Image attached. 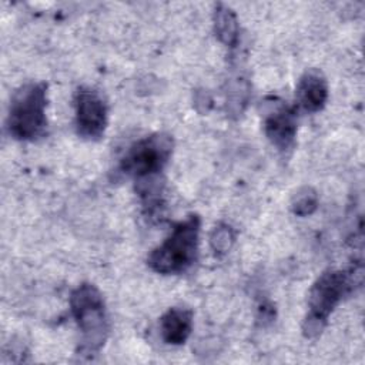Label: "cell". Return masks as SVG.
<instances>
[{
    "label": "cell",
    "mask_w": 365,
    "mask_h": 365,
    "mask_svg": "<svg viewBox=\"0 0 365 365\" xmlns=\"http://www.w3.org/2000/svg\"><path fill=\"white\" fill-rule=\"evenodd\" d=\"M295 100L298 107L307 113L321 111L328 100V81L325 76L317 68L307 70L297 83Z\"/></svg>",
    "instance_id": "obj_8"
},
{
    "label": "cell",
    "mask_w": 365,
    "mask_h": 365,
    "mask_svg": "<svg viewBox=\"0 0 365 365\" xmlns=\"http://www.w3.org/2000/svg\"><path fill=\"white\" fill-rule=\"evenodd\" d=\"M76 130L86 140H100L108 120V106L103 94L88 86H81L74 93Z\"/></svg>",
    "instance_id": "obj_6"
},
{
    "label": "cell",
    "mask_w": 365,
    "mask_h": 365,
    "mask_svg": "<svg viewBox=\"0 0 365 365\" xmlns=\"http://www.w3.org/2000/svg\"><path fill=\"white\" fill-rule=\"evenodd\" d=\"M70 309L81 332L78 355H96L104 346L110 331L101 292L90 282L80 284L70 294Z\"/></svg>",
    "instance_id": "obj_3"
},
{
    "label": "cell",
    "mask_w": 365,
    "mask_h": 365,
    "mask_svg": "<svg viewBox=\"0 0 365 365\" xmlns=\"http://www.w3.org/2000/svg\"><path fill=\"white\" fill-rule=\"evenodd\" d=\"M211 103H212V100H211V97H210V94H208L207 91L201 90V91H197V93H195L194 104H195L197 110L200 108V106H202V107H201V110H200V113H204V111L207 113V111L210 110Z\"/></svg>",
    "instance_id": "obj_14"
},
{
    "label": "cell",
    "mask_w": 365,
    "mask_h": 365,
    "mask_svg": "<svg viewBox=\"0 0 365 365\" xmlns=\"http://www.w3.org/2000/svg\"><path fill=\"white\" fill-rule=\"evenodd\" d=\"M318 207V195L317 192L309 188L304 187L301 188L292 198L291 201V210L295 215L299 217H307L311 215Z\"/></svg>",
    "instance_id": "obj_12"
},
{
    "label": "cell",
    "mask_w": 365,
    "mask_h": 365,
    "mask_svg": "<svg viewBox=\"0 0 365 365\" xmlns=\"http://www.w3.org/2000/svg\"><path fill=\"white\" fill-rule=\"evenodd\" d=\"M47 84L30 81L19 87L9 106L6 127L19 141H33L41 137L47 127Z\"/></svg>",
    "instance_id": "obj_4"
},
{
    "label": "cell",
    "mask_w": 365,
    "mask_h": 365,
    "mask_svg": "<svg viewBox=\"0 0 365 365\" xmlns=\"http://www.w3.org/2000/svg\"><path fill=\"white\" fill-rule=\"evenodd\" d=\"M174 140L167 133H154L133 143L120 160V170L141 180L160 175L171 158Z\"/></svg>",
    "instance_id": "obj_5"
},
{
    "label": "cell",
    "mask_w": 365,
    "mask_h": 365,
    "mask_svg": "<svg viewBox=\"0 0 365 365\" xmlns=\"http://www.w3.org/2000/svg\"><path fill=\"white\" fill-rule=\"evenodd\" d=\"M214 31L217 38L230 48H234L240 40V26L237 14L225 4L218 3L214 9Z\"/></svg>",
    "instance_id": "obj_10"
},
{
    "label": "cell",
    "mask_w": 365,
    "mask_h": 365,
    "mask_svg": "<svg viewBox=\"0 0 365 365\" xmlns=\"http://www.w3.org/2000/svg\"><path fill=\"white\" fill-rule=\"evenodd\" d=\"M362 282V265L351 269H327L312 284L308 294V312L302 322L304 336L312 339L321 335L329 315L339 302Z\"/></svg>",
    "instance_id": "obj_1"
},
{
    "label": "cell",
    "mask_w": 365,
    "mask_h": 365,
    "mask_svg": "<svg viewBox=\"0 0 365 365\" xmlns=\"http://www.w3.org/2000/svg\"><path fill=\"white\" fill-rule=\"evenodd\" d=\"M192 331V312L188 308L173 307L160 318V335L168 345H182Z\"/></svg>",
    "instance_id": "obj_9"
},
{
    "label": "cell",
    "mask_w": 365,
    "mask_h": 365,
    "mask_svg": "<svg viewBox=\"0 0 365 365\" xmlns=\"http://www.w3.org/2000/svg\"><path fill=\"white\" fill-rule=\"evenodd\" d=\"M200 231L201 218L197 214H190L174 224L168 237L150 252L148 267L163 275L182 274L190 269L197 259Z\"/></svg>",
    "instance_id": "obj_2"
},
{
    "label": "cell",
    "mask_w": 365,
    "mask_h": 365,
    "mask_svg": "<svg viewBox=\"0 0 365 365\" xmlns=\"http://www.w3.org/2000/svg\"><path fill=\"white\" fill-rule=\"evenodd\" d=\"M250 86L245 80H235L230 83L227 91V111L230 114H241L248 103Z\"/></svg>",
    "instance_id": "obj_11"
},
{
    "label": "cell",
    "mask_w": 365,
    "mask_h": 365,
    "mask_svg": "<svg viewBox=\"0 0 365 365\" xmlns=\"http://www.w3.org/2000/svg\"><path fill=\"white\" fill-rule=\"evenodd\" d=\"M235 241V234L228 224H218L210 237V244L215 255L227 254Z\"/></svg>",
    "instance_id": "obj_13"
},
{
    "label": "cell",
    "mask_w": 365,
    "mask_h": 365,
    "mask_svg": "<svg viewBox=\"0 0 365 365\" xmlns=\"http://www.w3.org/2000/svg\"><path fill=\"white\" fill-rule=\"evenodd\" d=\"M264 133L278 151H289L297 137L295 108L287 101L271 97L264 110Z\"/></svg>",
    "instance_id": "obj_7"
}]
</instances>
